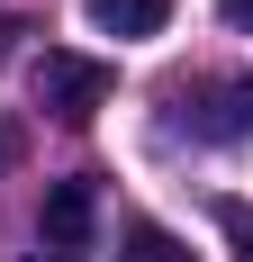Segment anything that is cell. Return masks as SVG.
I'll use <instances>...</instances> for the list:
<instances>
[{"label": "cell", "instance_id": "7a4b0ae2", "mask_svg": "<svg viewBox=\"0 0 253 262\" xmlns=\"http://www.w3.org/2000/svg\"><path fill=\"white\" fill-rule=\"evenodd\" d=\"M181 127L199 145H244L253 136V73H208V81H181Z\"/></svg>", "mask_w": 253, "mask_h": 262}, {"label": "cell", "instance_id": "9c48e42d", "mask_svg": "<svg viewBox=\"0 0 253 262\" xmlns=\"http://www.w3.org/2000/svg\"><path fill=\"white\" fill-rule=\"evenodd\" d=\"M36 262H81V253H36Z\"/></svg>", "mask_w": 253, "mask_h": 262}, {"label": "cell", "instance_id": "ba28073f", "mask_svg": "<svg viewBox=\"0 0 253 262\" xmlns=\"http://www.w3.org/2000/svg\"><path fill=\"white\" fill-rule=\"evenodd\" d=\"M217 9H226V18H235V27H253V0H217Z\"/></svg>", "mask_w": 253, "mask_h": 262}, {"label": "cell", "instance_id": "277c9868", "mask_svg": "<svg viewBox=\"0 0 253 262\" xmlns=\"http://www.w3.org/2000/svg\"><path fill=\"white\" fill-rule=\"evenodd\" d=\"M81 9L100 36H163V18H172V0H81Z\"/></svg>", "mask_w": 253, "mask_h": 262}, {"label": "cell", "instance_id": "3957f363", "mask_svg": "<svg viewBox=\"0 0 253 262\" xmlns=\"http://www.w3.org/2000/svg\"><path fill=\"white\" fill-rule=\"evenodd\" d=\"M91 217H100V190H91V172L54 181V190H46V253H81V244H91Z\"/></svg>", "mask_w": 253, "mask_h": 262}, {"label": "cell", "instance_id": "52a82bcc", "mask_svg": "<svg viewBox=\"0 0 253 262\" xmlns=\"http://www.w3.org/2000/svg\"><path fill=\"white\" fill-rule=\"evenodd\" d=\"M9 163H18V127H0V172H9Z\"/></svg>", "mask_w": 253, "mask_h": 262}, {"label": "cell", "instance_id": "5b68a950", "mask_svg": "<svg viewBox=\"0 0 253 262\" xmlns=\"http://www.w3.org/2000/svg\"><path fill=\"white\" fill-rule=\"evenodd\" d=\"M118 262H199V253H190V244H181L172 226H154V217H136V226L118 235Z\"/></svg>", "mask_w": 253, "mask_h": 262}, {"label": "cell", "instance_id": "8992f818", "mask_svg": "<svg viewBox=\"0 0 253 262\" xmlns=\"http://www.w3.org/2000/svg\"><path fill=\"white\" fill-rule=\"evenodd\" d=\"M226 235H235V253L253 262V208H226Z\"/></svg>", "mask_w": 253, "mask_h": 262}, {"label": "cell", "instance_id": "6da1fadb", "mask_svg": "<svg viewBox=\"0 0 253 262\" xmlns=\"http://www.w3.org/2000/svg\"><path fill=\"white\" fill-rule=\"evenodd\" d=\"M27 91H36V108H54L64 127H81V118H100V108H109L118 73H109L100 54H64V46H46L36 63H27Z\"/></svg>", "mask_w": 253, "mask_h": 262}]
</instances>
